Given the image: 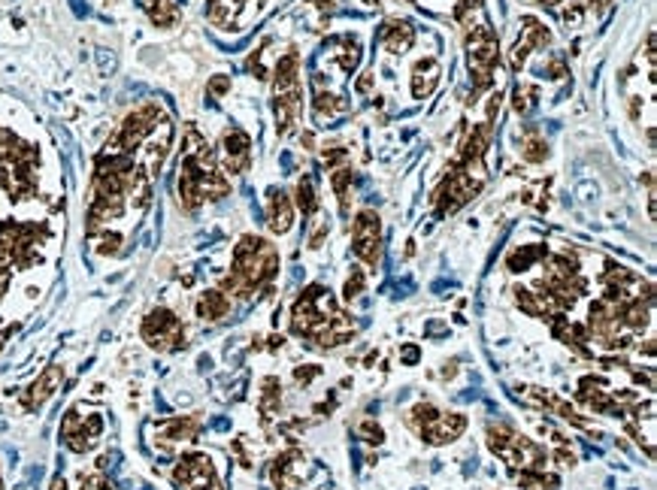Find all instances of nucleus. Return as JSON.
I'll use <instances>...</instances> for the list:
<instances>
[{
  "label": "nucleus",
  "instance_id": "f8f14e48",
  "mask_svg": "<svg viewBox=\"0 0 657 490\" xmlns=\"http://www.w3.org/2000/svg\"><path fill=\"white\" fill-rule=\"evenodd\" d=\"M412 39H415V30H412L409 22H388L382 27V46H385V52H391V55L409 52Z\"/></svg>",
  "mask_w": 657,
  "mask_h": 490
},
{
  "label": "nucleus",
  "instance_id": "9d476101",
  "mask_svg": "<svg viewBox=\"0 0 657 490\" xmlns=\"http://www.w3.org/2000/svg\"><path fill=\"white\" fill-rule=\"evenodd\" d=\"M64 382V370L61 366H49V370L39 375V379L34 382L27 387V394L22 396V403H25V408H39L43 406L49 396H52L55 391H58V384Z\"/></svg>",
  "mask_w": 657,
  "mask_h": 490
},
{
  "label": "nucleus",
  "instance_id": "393cba45",
  "mask_svg": "<svg viewBox=\"0 0 657 490\" xmlns=\"http://www.w3.org/2000/svg\"><path fill=\"white\" fill-rule=\"evenodd\" d=\"M97 251L100 254H118L121 251V237L118 233H100L97 237Z\"/></svg>",
  "mask_w": 657,
  "mask_h": 490
},
{
  "label": "nucleus",
  "instance_id": "4468645a",
  "mask_svg": "<svg viewBox=\"0 0 657 490\" xmlns=\"http://www.w3.org/2000/svg\"><path fill=\"white\" fill-rule=\"evenodd\" d=\"M194 312H197V318H204V321H221V318H227V312H230V297L225 291H206V294H200Z\"/></svg>",
  "mask_w": 657,
  "mask_h": 490
},
{
  "label": "nucleus",
  "instance_id": "412c9836",
  "mask_svg": "<svg viewBox=\"0 0 657 490\" xmlns=\"http://www.w3.org/2000/svg\"><path fill=\"white\" fill-rule=\"evenodd\" d=\"M330 185L337 191V197L342 203V212H349V200H351V170L349 167H337L330 176Z\"/></svg>",
  "mask_w": 657,
  "mask_h": 490
},
{
  "label": "nucleus",
  "instance_id": "72a5a7b5",
  "mask_svg": "<svg viewBox=\"0 0 657 490\" xmlns=\"http://www.w3.org/2000/svg\"><path fill=\"white\" fill-rule=\"evenodd\" d=\"M549 70H551V76L558 79V76L563 73V64H561V61H551V67H549Z\"/></svg>",
  "mask_w": 657,
  "mask_h": 490
},
{
  "label": "nucleus",
  "instance_id": "2f4dec72",
  "mask_svg": "<svg viewBox=\"0 0 657 490\" xmlns=\"http://www.w3.org/2000/svg\"><path fill=\"white\" fill-rule=\"evenodd\" d=\"M554 457H558V460H561V466H572V463H575V457H572L570 451H563V448H561V451L554 454Z\"/></svg>",
  "mask_w": 657,
  "mask_h": 490
},
{
  "label": "nucleus",
  "instance_id": "0eeeda50",
  "mask_svg": "<svg viewBox=\"0 0 657 490\" xmlns=\"http://www.w3.org/2000/svg\"><path fill=\"white\" fill-rule=\"evenodd\" d=\"M251 161V139L246 130L230 127L221 137V163H225L227 172H246Z\"/></svg>",
  "mask_w": 657,
  "mask_h": 490
},
{
  "label": "nucleus",
  "instance_id": "e433bc0d",
  "mask_svg": "<svg viewBox=\"0 0 657 490\" xmlns=\"http://www.w3.org/2000/svg\"><path fill=\"white\" fill-rule=\"evenodd\" d=\"M539 4H545V6H558L561 0H539Z\"/></svg>",
  "mask_w": 657,
  "mask_h": 490
},
{
  "label": "nucleus",
  "instance_id": "c756f323",
  "mask_svg": "<svg viewBox=\"0 0 657 490\" xmlns=\"http://www.w3.org/2000/svg\"><path fill=\"white\" fill-rule=\"evenodd\" d=\"M579 18H582V9L579 6H572V9L563 13V22H567V25H579Z\"/></svg>",
  "mask_w": 657,
  "mask_h": 490
},
{
  "label": "nucleus",
  "instance_id": "39448f33",
  "mask_svg": "<svg viewBox=\"0 0 657 490\" xmlns=\"http://www.w3.org/2000/svg\"><path fill=\"white\" fill-rule=\"evenodd\" d=\"M139 333H143V339H146L149 348H155V351H179V348H185V330H182V321L176 318V312L164 309V306H158V309H151L146 315Z\"/></svg>",
  "mask_w": 657,
  "mask_h": 490
},
{
  "label": "nucleus",
  "instance_id": "423d86ee",
  "mask_svg": "<svg viewBox=\"0 0 657 490\" xmlns=\"http://www.w3.org/2000/svg\"><path fill=\"white\" fill-rule=\"evenodd\" d=\"M351 239H355V254L358 258L367 263V267H379V260H382V221L373 209H363L355 218Z\"/></svg>",
  "mask_w": 657,
  "mask_h": 490
},
{
  "label": "nucleus",
  "instance_id": "f257e3e1",
  "mask_svg": "<svg viewBox=\"0 0 657 490\" xmlns=\"http://www.w3.org/2000/svg\"><path fill=\"white\" fill-rule=\"evenodd\" d=\"M273 109L279 137L291 134L300 115V58L294 52L282 58L273 73Z\"/></svg>",
  "mask_w": 657,
  "mask_h": 490
},
{
  "label": "nucleus",
  "instance_id": "aec40b11",
  "mask_svg": "<svg viewBox=\"0 0 657 490\" xmlns=\"http://www.w3.org/2000/svg\"><path fill=\"white\" fill-rule=\"evenodd\" d=\"M527 49H542L551 43V34L545 30L537 18H524V39H521Z\"/></svg>",
  "mask_w": 657,
  "mask_h": 490
},
{
  "label": "nucleus",
  "instance_id": "dca6fc26",
  "mask_svg": "<svg viewBox=\"0 0 657 490\" xmlns=\"http://www.w3.org/2000/svg\"><path fill=\"white\" fill-rule=\"evenodd\" d=\"M545 254L549 251H545L542 245H521V249H515L506 258V267L512 272H524V270H530L537 260H545Z\"/></svg>",
  "mask_w": 657,
  "mask_h": 490
},
{
  "label": "nucleus",
  "instance_id": "1a4fd4ad",
  "mask_svg": "<svg viewBox=\"0 0 657 490\" xmlns=\"http://www.w3.org/2000/svg\"><path fill=\"white\" fill-rule=\"evenodd\" d=\"M267 224L273 233H288L294 224V203L285 191H270L267 200Z\"/></svg>",
  "mask_w": 657,
  "mask_h": 490
},
{
  "label": "nucleus",
  "instance_id": "cd10ccee",
  "mask_svg": "<svg viewBox=\"0 0 657 490\" xmlns=\"http://www.w3.org/2000/svg\"><path fill=\"white\" fill-rule=\"evenodd\" d=\"M321 158H325L327 167H339V163L349 158V151L346 149H325V155H321Z\"/></svg>",
  "mask_w": 657,
  "mask_h": 490
},
{
  "label": "nucleus",
  "instance_id": "2eb2a0df",
  "mask_svg": "<svg viewBox=\"0 0 657 490\" xmlns=\"http://www.w3.org/2000/svg\"><path fill=\"white\" fill-rule=\"evenodd\" d=\"M200 433V421L197 417H173V421L164 424V442L173 445V442H191V439H197Z\"/></svg>",
  "mask_w": 657,
  "mask_h": 490
},
{
  "label": "nucleus",
  "instance_id": "473e14b6",
  "mask_svg": "<svg viewBox=\"0 0 657 490\" xmlns=\"http://www.w3.org/2000/svg\"><path fill=\"white\" fill-rule=\"evenodd\" d=\"M370 85H373V76H370V73H363V79L358 82V91H361V94H367Z\"/></svg>",
  "mask_w": 657,
  "mask_h": 490
},
{
  "label": "nucleus",
  "instance_id": "c9c22d12",
  "mask_svg": "<svg viewBox=\"0 0 657 490\" xmlns=\"http://www.w3.org/2000/svg\"><path fill=\"white\" fill-rule=\"evenodd\" d=\"M49 490H67V482H64V478H55L52 487H49Z\"/></svg>",
  "mask_w": 657,
  "mask_h": 490
},
{
  "label": "nucleus",
  "instance_id": "f3484780",
  "mask_svg": "<svg viewBox=\"0 0 657 490\" xmlns=\"http://www.w3.org/2000/svg\"><path fill=\"white\" fill-rule=\"evenodd\" d=\"M349 109V103L342 97H333V94H315V100H312V115H315V121H330V118H337L342 115V112Z\"/></svg>",
  "mask_w": 657,
  "mask_h": 490
},
{
  "label": "nucleus",
  "instance_id": "b1692460",
  "mask_svg": "<svg viewBox=\"0 0 657 490\" xmlns=\"http://www.w3.org/2000/svg\"><path fill=\"white\" fill-rule=\"evenodd\" d=\"M458 4V22L463 27H470L473 25V15L482 13V0H454Z\"/></svg>",
  "mask_w": 657,
  "mask_h": 490
},
{
  "label": "nucleus",
  "instance_id": "7c9ffc66",
  "mask_svg": "<svg viewBox=\"0 0 657 490\" xmlns=\"http://www.w3.org/2000/svg\"><path fill=\"white\" fill-rule=\"evenodd\" d=\"M403 360H406L409 366L418 360V348H415V345H406V348H403Z\"/></svg>",
  "mask_w": 657,
  "mask_h": 490
},
{
  "label": "nucleus",
  "instance_id": "4be33fe9",
  "mask_svg": "<svg viewBox=\"0 0 657 490\" xmlns=\"http://www.w3.org/2000/svg\"><path fill=\"white\" fill-rule=\"evenodd\" d=\"M512 106L518 115H527V112L537 106V97H539V91L533 88V85H521V88H515V94H512Z\"/></svg>",
  "mask_w": 657,
  "mask_h": 490
},
{
  "label": "nucleus",
  "instance_id": "6e6552de",
  "mask_svg": "<svg viewBox=\"0 0 657 490\" xmlns=\"http://www.w3.org/2000/svg\"><path fill=\"white\" fill-rule=\"evenodd\" d=\"M463 430H467V417L463 415H442L439 412L427 427H421L418 436L430 445H446L451 439H458Z\"/></svg>",
  "mask_w": 657,
  "mask_h": 490
},
{
  "label": "nucleus",
  "instance_id": "c85d7f7f",
  "mask_svg": "<svg viewBox=\"0 0 657 490\" xmlns=\"http://www.w3.org/2000/svg\"><path fill=\"white\" fill-rule=\"evenodd\" d=\"M209 91H212V94H215V97L227 94V91H230V79H227V76H215V79L209 82Z\"/></svg>",
  "mask_w": 657,
  "mask_h": 490
},
{
  "label": "nucleus",
  "instance_id": "5701e85b",
  "mask_svg": "<svg viewBox=\"0 0 657 490\" xmlns=\"http://www.w3.org/2000/svg\"><path fill=\"white\" fill-rule=\"evenodd\" d=\"M363 288H367V275H363V270H361V267H355V270H351V275L346 279V291H342V297H346V300L351 303V300H358V297H361Z\"/></svg>",
  "mask_w": 657,
  "mask_h": 490
},
{
  "label": "nucleus",
  "instance_id": "20e7f679",
  "mask_svg": "<svg viewBox=\"0 0 657 490\" xmlns=\"http://www.w3.org/2000/svg\"><path fill=\"white\" fill-rule=\"evenodd\" d=\"M161 118H164V112H161L158 103H143V106H137L125 121H121L118 134L109 139L106 151H121V155H130V151L139 149V146H143V142L151 137V130H155V125H158Z\"/></svg>",
  "mask_w": 657,
  "mask_h": 490
},
{
  "label": "nucleus",
  "instance_id": "9b49d317",
  "mask_svg": "<svg viewBox=\"0 0 657 490\" xmlns=\"http://www.w3.org/2000/svg\"><path fill=\"white\" fill-rule=\"evenodd\" d=\"M297 463H303L300 451H285L273 460V484H276V490H300Z\"/></svg>",
  "mask_w": 657,
  "mask_h": 490
},
{
  "label": "nucleus",
  "instance_id": "7ed1b4c3",
  "mask_svg": "<svg viewBox=\"0 0 657 490\" xmlns=\"http://www.w3.org/2000/svg\"><path fill=\"white\" fill-rule=\"evenodd\" d=\"M467 58H470V70H473V82L476 88H488L494 82V67L500 61V43L497 34L488 25H470L467 27Z\"/></svg>",
  "mask_w": 657,
  "mask_h": 490
},
{
  "label": "nucleus",
  "instance_id": "6ab92c4d",
  "mask_svg": "<svg viewBox=\"0 0 657 490\" xmlns=\"http://www.w3.org/2000/svg\"><path fill=\"white\" fill-rule=\"evenodd\" d=\"M297 209L303 212V215H315V209H318V197H315V185H312V179L309 176H303L297 182Z\"/></svg>",
  "mask_w": 657,
  "mask_h": 490
},
{
  "label": "nucleus",
  "instance_id": "f03ea898",
  "mask_svg": "<svg viewBox=\"0 0 657 490\" xmlns=\"http://www.w3.org/2000/svg\"><path fill=\"white\" fill-rule=\"evenodd\" d=\"M234 272L251 291L270 284L279 272V251L261 237H242L234 249Z\"/></svg>",
  "mask_w": 657,
  "mask_h": 490
},
{
  "label": "nucleus",
  "instance_id": "f704fd0d",
  "mask_svg": "<svg viewBox=\"0 0 657 490\" xmlns=\"http://www.w3.org/2000/svg\"><path fill=\"white\" fill-rule=\"evenodd\" d=\"M588 4H591V6H597V13H603V9H606V6H609V4H612V0H588Z\"/></svg>",
  "mask_w": 657,
  "mask_h": 490
},
{
  "label": "nucleus",
  "instance_id": "a211bd4d",
  "mask_svg": "<svg viewBox=\"0 0 657 490\" xmlns=\"http://www.w3.org/2000/svg\"><path fill=\"white\" fill-rule=\"evenodd\" d=\"M521 158L530 161V163H539L549 158V146H545V139L537 134V130H527V137L521 139Z\"/></svg>",
  "mask_w": 657,
  "mask_h": 490
},
{
  "label": "nucleus",
  "instance_id": "ddd939ff",
  "mask_svg": "<svg viewBox=\"0 0 657 490\" xmlns=\"http://www.w3.org/2000/svg\"><path fill=\"white\" fill-rule=\"evenodd\" d=\"M437 82H439V61L437 58L418 61L415 70H412V94H415L418 100H424L433 88H437Z\"/></svg>",
  "mask_w": 657,
  "mask_h": 490
},
{
  "label": "nucleus",
  "instance_id": "bb28decb",
  "mask_svg": "<svg viewBox=\"0 0 657 490\" xmlns=\"http://www.w3.org/2000/svg\"><path fill=\"white\" fill-rule=\"evenodd\" d=\"M318 375H321V366H315V363H309V366H297V370H294V382L306 387L312 379H318Z\"/></svg>",
  "mask_w": 657,
  "mask_h": 490
},
{
  "label": "nucleus",
  "instance_id": "a878e982",
  "mask_svg": "<svg viewBox=\"0 0 657 490\" xmlns=\"http://www.w3.org/2000/svg\"><path fill=\"white\" fill-rule=\"evenodd\" d=\"M358 433H361L363 439H367L370 445H382V442H385V430H382V427H379L376 421H363Z\"/></svg>",
  "mask_w": 657,
  "mask_h": 490
}]
</instances>
